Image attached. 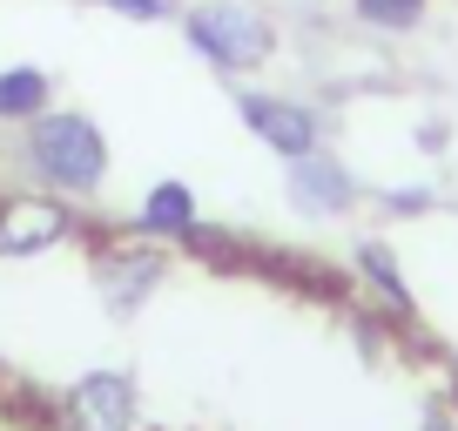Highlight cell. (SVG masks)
I'll return each instance as SVG.
<instances>
[{
    "label": "cell",
    "mask_w": 458,
    "mask_h": 431,
    "mask_svg": "<svg viewBox=\"0 0 458 431\" xmlns=\"http://www.w3.org/2000/svg\"><path fill=\"white\" fill-rule=\"evenodd\" d=\"M74 236V216L61 196H0V257L21 263V257H41V249L68 243Z\"/></svg>",
    "instance_id": "cell-7"
},
{
    "label": "cell",
    "mask_w": 458,
    "mask_h": 431,
    "mask_svg": "<svg viewBox=\"0 0 458 431\" xmlns=\"http://www.w3.org/2000/svg\"><path fill=\"white\" fill-rule=\"evenodd\" d=\"M377 202H385V216H431L438 209V189L431 182H404V189H385Z\"/></svg>",
    "instance_id": "cell-12"
},
{
    "label": "cell",
    "mask_w": 458,
    "mask_h": 431,
    "mask_svg": "<svg viewBox=\"0 0 458 431\" xmlns=\"http://www.w3.org/2000/svg\"><path fill=\"white\" fill-rule=\"evenodd\" d=\"M142 391L129 371H81L61 391V431H135Z\"/></svg>",
    "instance_id": "cell-3"
},
{
    "label": "cell",
    "mask_w": 458,
    "mask_h": 431,
    "mask_svg": "<svg viewBox=\"0 0 458 431\" xmlns=\"http://www.w3.org/2000/svg\"><path fill=\"white\" fill-rule=\"evenodd\" d=\"M21 162L47 196H95L108 182V135L74 108H47L21 129Z\"/></svg>",
    "instance_id": "cell-1"
},
{
    "label": "cell",
    "mask_w": 458,
    "mask_h": 431,
    "mask_svg": "<svg viewBox=\"0 0 458 431\" xmlns=\"http://www.w3.org/2000/svg\"><path fill=\"white\" fill-rule=\"evenodd\" d=\"M418 142H425L431 156H438V148H452V122H438V115H431L425 129H418Z\"/></svg>",
    "instance_id": "cell-14"
},
{
    "label": "cell",
    "mask_w": 458,
    "mask_h": 431,
    "mask_svg": "<svg viewBox=\"0 0 458 431\" xmlns=\"http://www.w3.org/2000/svg\"><path fill=\"white\" fill-rule=\"evenodd\" d=\"M182 34L216 74H229V81L270 68V55H276V21L263 14V7H250V0H196L182 14Z\"/></svg>",
    "instance_id": "cell-2"
},
{
    "label": "cell",
    "mask_w": 458,
    "mask_h": 431,
    "mask_svg": "<svg viewBox=\"0 0 458 431\" xmlns=\"http://www.w3.org/2000/svg\"><path fill=\"white\" fill-rule=\"evenodd\" d=\"M351 21L371 34H391V41H404V34H418L431 21V0H351Z\"/></svg>",
    "instance_id": "cell-11"
},
{
    "label": "cell",
    "mask_w": 458,
    "mask_h": 431,
    "mask_svg": "<svg viewBox=\"0 0 458 431\" xmlns=\"http://www.w3.org/2000/svg\"><path fill=\"white\" fill-rule=\"evenodd\" d=\"M47 108H55V74L47 68H34V61L0 68V122H7V129H28Z\"/></svg>",
    "instance_id": "cell-9"
},
{
    "label": "cell",
    "mask_w": 458,
    "mask_h": 431,
    "mask_svg": "<svg viewBox=\"0 0 458 431\" xmlns=\"http://www.w3.org/2000/svg\"><path fill=\"white\" fill-rule=\"evenodd\" d=\"M196 230H202V209H196V189H189L182 175H162V182L142 189V202H135V236H148V243H189Z\"/></svg>",
    "instance_id": "cell-8"
},
{
    "label": "cell",
    "mask_w": 458,
    "mask_h": 431,
    "mask_svg": "<svg viewBox=\"0 0 458 431\" xmlns=\"http://www.w3.org/2000/svg\"><path fill=\"white\" fill-rule=\"evenodd\" d=\"M284 196H290V209H297V216H310V223H330V216H351V209H358L364 182L344 169L330 148H310V156L290 162Z\"/></svg>",
    "instance_id": "cell-6"
},
{
    "label": "cell",
    "mask_w": 458,
    "mask_h": 431,
    "mask_svg": "<svg viewBox=\"0 0 458 431\" xmlns=\"http://www.w3.org/2000/svg\"><path fill=\"white\" fill-rule=\"evenodd\" d=\"M358 276L371 283V297L385 303L398 324L418 317V297H411V283H404V263L391 257V243H358Z\"/></svg>",
    "instance_id": "cell-10"
},
{
    "label": "cell",
    "mask_w": 458,
    "mask_h": 431,
    "mask_svg": "<svg viewBox=\"0 0 458 431\" xmlns=\"http://www.w3.org/2000/svg\"><path fill=\"white\" fill-rule=\"evenodd\" d=\"M162 276H169V257H162L148 236H135V243H108L95 257V297L108 303L114 317H135L162 290Z\"/></svg>",
    "instance_id": "cell-5"
},
{
    "label": "cell",
    "mask_w": 458,
    "mask_h": 431,
    "mask_svg": "<svg viewBox=\"0 0 458 431\" xmlns=\"http://www.w3.org/2000/svg\"><path fill=\"white\" fill-rule=\"evenodd\" d=\"M425 431H458V418L445 404H425Z\"/></svg>",
    "instance_id": "cell-15"
},
{
    "label": "cell",
    "mask_w": 458,
    "mask_h": 431,
    "mask_svg": "<svg viewBox=\"0 0 458 431\" xmlns=\"http://www.w3.org/2000/svg\"><path fill=\"white\" fill-rule=\"evenodd\" d=\"M108 14H122V21H162L169 14V0H101Z\"/></svg>",
    "instance_id": "cell-13"
},
{
    "label": "cell",
    "mask_w": 458,
    "mask_h": 431,
    "mask_svg": "<svg viewBox=\"0 0 458 431\" xmlns=\"http://www.w3.org/2000/svg\"><path fill=\"white\" fill-rule=\"evenodd\" d=\"M236 115H243V129L284 162L324 148V115H317L310 101H297V95H263V88H250V95L236 101Z\"/></svg>",
    "instance_id": "cell-4"
}]
</instances>
